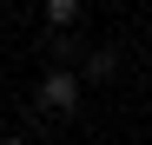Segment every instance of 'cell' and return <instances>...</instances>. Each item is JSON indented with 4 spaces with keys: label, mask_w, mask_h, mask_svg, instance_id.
Returning a JSON list of instances; mask_svg holds the SVG:
<instances>
[{
    "label": "cell",
    "mask_w": 152,
    "mask_h": 145,
    "mask_svg": "<svg viewBox=\"0 0 152 145\" xmlns=\"http://www.w3.org/2000/svg\"><path fill=\"white\" fill-rule=\"evenodd\" d=\"M80 86H86V72H73V66H53V72L40 79L33 106H40L46 119H66V112H80Z\"/></svg>",
    "instance_id": "6da1fadb"
},
{
    "label": "cell",
    "mask_w": 152,
    "mask_h": 145,
    "mask_svg": "<svg viewBox=\"0 0 152 145\" xmlns=\"http://www.w3.org/2000/svg\"><path fill=\"white\" fill-rule=\"evenodd\" d=\"M113 72H119V53L113 46H93L86 53V79H113Z\"/></svg>",
    "instance_id": "7a4b0ae2"
},
{
    "label": "cell",
    "mask_w": 152,
    "mask_h": 145,
    "mask_svg": "<svg viewBox=\"0 0 152 145\" xmlns=\"http://www.w3.org/2000/svg\"><path fill=\"white\" fill-rule=\"evenodd\" d=\"M73 20H80V0H46V27L53 33H66Z\"/></svg>",
    "instance_id": "3957f363"
},
{
    "label": "cell",
    "mask_w": 152,
    "mask_h": 145,
    "mask_svg": "<svg viewBox=\"0 0 152 145\" xmlns=\"http://www.w3.org/2000/svg\"><path fill=\"white\" fill-rule=\"evenodd\" d=\"M0 145H27V138H20V132H7V138H0Z\"/></svg>",
    "instance_id": "277c9868"
}]
</instances>
